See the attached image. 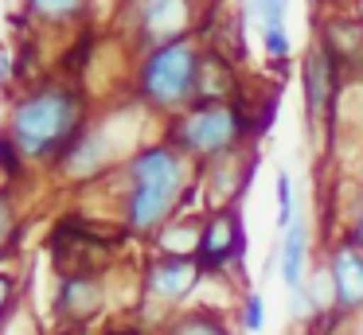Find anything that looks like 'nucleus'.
Listing matches in <instances>:
<instances>
[{
  "mask_svg": "<svg viewBox=\"0 0 363 335\" xmlns=\"http://www.w3.org/2000/svg\"><path fill=\"white\" fill-rule=\"evenodd\" d=\"M90 125V98L79 82L63 74H48L32 86L9 93V106L0 113V129L20 148L28 168H55L59 156L74 144Z\"/></svg>",
  "mask_w": 363,
  "mask_h": 335,
  "instance_id": "nucleus-1",
  "label": "nucleus"
},
{
  "mask_svg": "<svg viewBox=\"0 0 363 335\" xmlns=\"http://www.w3.org/2000/svg\"><path fill=\"white\" fill-rule=\"evenodd\" d=\"M188 164L172 144H145L125 164V230L157 234L180 210Z\"/></svg>",
  "mask_w": 363,
  "mask_h": 335,
  "instance_id": "nucleus-2",
  "label": "nucleus"
},
{
  "mask_svg": "<svg viewBox=\"0 0 363 335\" xmlns=\"http://www.w3.org/2000/svg\"><path fill=\"white\" fill-rule=\"evenodd\" d=\"M199 47L191 39H176L168 47H157L137 67V98L160 113H184L196 98L199 78Z\"/></svg>",
  "mask_w": 363,
  "mask_h": 335,
  "instance_id": "nucleus-3",
  "label": "nucleus"
},
{
  "mask_svg": "<svg viewBox=\"0 0 363 335\" xmlns=\"http://www.w3.org/2000/svg\"><path fill=\"white\" fill-rule=\"evenodd\" d=\"M110 246H113V238H106L102 230H94L82 218H59L48 234V254L59 277H79V273L102 277Z\"/></svg>",
  "mask_w": 363,
  "mask_h": 335,
  "instance_id": "nucleus-4",
  "label": "nucleus"
},
{
  "mask_svg": "<svg viewBox=\"0 0 363 335\" xmlns=\"http://www.w3.org/2000/svg\"><path fill=\"white\" fill-rule=\"evenodd\" d=\"M242 137V117L235 106H191L172 125V148L191 156H219Z\"/></svg>",
  "mask_w": 363,
  "mask_h": 335,
  "instance_id": "nucleus-5",
  "label": "nucleus"
},
{
  "mask_svg": "<svg viewBox=\"0 0 363 335\" xmlns=\"http://www.w3.org/2000/svg\"><path fill=\"white\" fill-rule=\"evenodd\" d=\"M106 308V285L102 277H59L55 293H51V316H55V331L59 327H79L86 331L90 319H98V312Z\"/></svg>",
  "mask_w": 363,
  "mask_h": 335,
  "instance_id": "nucleus-6",
  "label": "nucleus"
},
{
  "mask_svg": "<svg viewBox=\"0 0 363 335\" xmlns=\"http://www.w3.org/2000/svg\"><path fill=\"white\" fill-rule=\"evenodd\" d=\"M110 160H113V137H110V129H106V125H98V121H90L86 129L74 137V144L59 156L55 176L67 179V183H90V179H98L106 168H110Z\"/></svg>",
  "mask_w": 363,
  "mask_h": 335,
  "instance_id": "nucleus-7",
  "label": "nucleus"
},
{
  "mask_svg": "<svg viewBox=\"0 0 363 335\" xmlns=\"http://www.w3.org/2000/svg\"><path fill=\"white\" fill-rule=\"evenodd\" d=\"M133 23L145 55L176 43V39H188V0H141Z\"/></svg>",
  "mask_w": 363,
  "mask_h": 335,
  "instance_id": "nucleus-8",
  "label": "nucleus"
},
{
  "mask_svg": "<svg viewBox=\"0 0 363 335\" xmlns=\"http://www.w3.org/2000/svg\"><path fill=\"white\" fill-rule=\"evenodd\" d=\"M199 261L196 257H172L160 254L157 261H149L145 269V300L157 304H180L188 300V293L199 285Z\"/></svg>",
  "mask_w": 363,
  "mask_h": 335,
  "instance_id": "nucleus-9",
  "label": "nucleus"
},
{
  "mask_svg": "<svg viewBox=\"0 0 363 335\" xmlns=\"http://www.w3.org/2000/svg\"><path fill=\"white\" fill-rule=\"evenodd\" d=\"M238 254H242V222H238V215L235 210L211 215L207 226L199 230V249H196L199 269H223Z\"/></svg>",
  "mask_w": 363,
  "mask_h": 335,
  "instance_id": "nucleus-10",
  "label": "nucleus"
},
{
  "mask_svg": "<svg viewBox=\"0 0 363 335\" xmlns=\"http://www.w3.org/2000/svg\"><path fill=\"white\" fill-rule=\"evenodd\" d=\"M328 280L332 293H336V304L347 312L363 308V254L352 246H340L328 261Z\"/></svg>",
  "mask_w": 363,
  "mask_h": 335,
  "instance_id": "nucleus-11",
  "label": "nucleus"
},
{
  "mask_svg": "<svg viewBox=\"0 0 363 335\" xmlns=\"http://www.w3.org/2000/svg\"><path fill=\"white\" fill-rule=\"evenodd\" d=\"M258 35L274 59H289V0H250Z\"/></svg>",
  "mask_w": 363,
  "mask_h": 335,
  "instance_id": "nucleus-12",
  "label": "nucleus"
},
{
  "mask_svg": "<svg viewBox=\"0 0 363 335\" xmlns=\"http://www.w3.org/2000/svg\"><path fill=\"white\" fill-rule=\"evenodd\" d=\"M305 222L293 218L289 230H285V242H281V280L289 285V296H293V308L305 312Z\"/></svg>",
  "mask_w": 363,
  "mask_h": 335,
  "instance_id": "nucleus-13",
  "label": "nucleus"
},
{
  "mask_svg": "<svg viewBox=\"0 0 363 335\" xmlns=\"http://www.w3.org/2000/svg\"><path fill=\"white\" fill-rule=\"evenodd\" d=\"M20 12L32 28H74V23L86 20L90 0H20Z\"/></svg>",
  "mask_w": 363,
  "mask_h": 335,
  "instance_id": "nucleus-14",
  "label": "nucleus"
},
{
  "mask_svg": "<svg viewBox=\"0 0 363 335\" xmlns=\"http://www.w3.org/2000/svg\"><path fill=\"white\" fill-rule=\"evenodd\" d=\"M24 210L16 199V183H0V265H9L24 249Z\"/></svg>",
  "mask_w": 363,
  "mask_h": 335,
  "instance_id": "nucleus-15",
  "label": "nucleus"
},
{
  "mask_svg": "<svg viewBox=\"0 0 363 335\" xmlns=\"http://www.w3.org/2000/svg\"><path fill=\"white\" fill-rule=\"evenodd\" d=\"M328 98H332V55L328 51H313V55H308V67H305V101H308V113L328 109Z\"/></svg>",
  "mask_w": 363,
  "mask_h": 335,
  "instance_id": "nucleus-16",
  "label": "nucleus"
},
{
  "mask_svg": "<svg viewBox=\"0 0 363 335\" xmlns=\"http://www.w3.org/2000/svg\"><path fill=\"white\" fill-rule=\"evenodd\" d=\"M24 176H28V160L9 140V132L0 129V183H20Z\"/></svg>",
  "mask_w": 363,
  "mask_h": 335,
  "instance_id": "nucleus-17",
  "label": "nucleus"
},
{
  "mask_svg": "<svg viewBox=\"0 0 363 335\" xmlns=\"http://www.w3.org/2000/svg\"><path fill=\"white\" fill-rule=\"evenodd\" d=\"M164 335H230V331L215 316L196 312V316H184V319H176V324H168Z\"/></svg>",
  "mask_w": 363,
  "mask_h": 335,
  "instance_id": "nucleus-18",
  "label": "nucleus"
},
{
  "mask_svg": "<svg viewBox=\"0 0 363 335\" xmlns=\"http://www.w3.org/2000/svg\"><path fill=\"white\" fill-rule=\"evenodd\" d=\"M16 308H20V277L9 265H0V319L12 316Z\"/></svg>",
  "mask_w": 363,
  "mask_h": 335,
  "instance_id": "nucleus-19",
  "label": "nucleus"
},
{
  "mask_svg": "<svg viewBox=\"0 0 363 335\" xmlns=\"http://www.w3.org/2000/svg\"><path fill=\"white\" fill-rule=\"evenodd\" d=\"M297 218V199H293V179L285 176H277V226L281 230H289V222Z\"/></svg>",
  "mask_w": 363,
  "mask_h": 335,
  "instance_id": "nucleus-20",
  "label": "nucleus"
},
{
  "mask_svg": "<svg viewBox=\"0 0 363 335\" xmlns=\"http://www.w3.org/2000/svg\"><path fill=\"white\" fill-rule=\"evenodd\" d=\"M242 327H246V331H262V327H266V304H262V296H246Z\"/></svg>",
  "mask_w": 363,
  "mask_h": 335,
  "instance_id": "nucleus-21",
  "label": "nucleus"
},
{
  "mask_svg": "<svg viewBox=\"0 0 363 335\" xmlns=\"http://www.w3.org/2000/svg\"><path fill=\"white\" fill-rule=\"evenodd\" d=\"M355 242L363 246V203H359V215H355Z\"/></svg>",
  "mask_w": 363,
  "mask_h": 335,
  "instance_id": "nucleus-22",
  "label": "nucleus"
},
{
  "mask_svg": "<svg viewBox=\"0 0 363 335\" xmlns=\"http://www.w3.org/2000/svg\"><path fill=\"white\" fill-rule=\"evenodd\" d=\"M110 335H141L137 327H118V331H110Z\"/></svg>",
  "mask_w": 363,
  "mask_h": 335,
  "instance_id": "nucleus-23",
  "label": "nucleus"
},
{
  "mask_svg": "<svg viewBox=\"0 0 363 335\" xmlns=\"http://www.w3.org/2000/svg\"><path fill=\"white\" fill-rule=\"evenodd\" d=\"M4 4H20V0H4Z\"/></svg>",
  "mask_w": 363,
  "mask_h": 335,
  "instance_id": "nucleus-24",
  "label": "nucleus"
}]
</instances>
